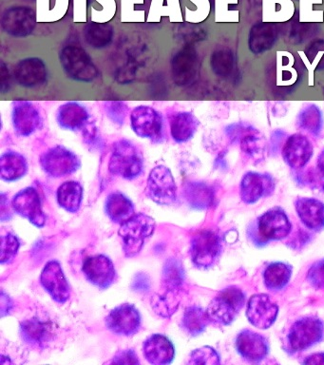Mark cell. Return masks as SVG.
<instances>
[{"label":"cell","mask_w":324,"mask_h":365,"mask_svg":"<svg viewBox=\"0 0 324 365\" xmlns=\"http://www.w3.org/2000/svg\"><path fill=\"white\" fill-rule=\"evenodd\" d=\"M36 24V11L27 6H14L6 9L2 14V30L16 38L30 36L35 30Z\"/></svg>","instance_id":"30bf717a"},{"label":"cell","mask_w":324,"mask_h":365,"mask_svg":"<svg viewBox=\"0 0 324 365\" xmlns=\"http://www.w3.org/2000/svg\"><path fill=\"white\" fill-rule=\"evenodd\" d=\"M307 57L310 59V62L314 63L317 61V66L324 65V41L315 42L312 47L307 51Z\"/></svg>","instance_id":"7dc6e473"},{"label":"cell","mask_w":324,"mask_h":365,"mask_svg":"<svg viewBox=\"0 0 324 365\" xmlns=\"http://www.w3.org/2000/svg\"><path fill=\"white\" fill-rule=\"evenodd\" d=\"M275 190V181L270 174L249 171L244 174L240 184V195L246 204L257 202L269 196Z\"/></svg>","instance_id":"5bb4252c"},{"label":"cell","mask_w":324,"mask_h":365,"mask_svg":"<svg viewBox=\"0 0 324 365\" xmlns=\"http://www.w3.org/2000/svg\"><path fill=\"white\" fill-rule=\"evenodd\" d=\"M244 302L246 297L240 288L227 287L210 302L207 310V315L210 321L216 324H230L244 307Z\"/></svg>","instance_id":"277c9868"},{"label":"cell","mask_w":324,"mask_h":365,"mask_svg":"<svg viewBox=\"0 0 324 365\" xmlns=\"http://www.w3.org/2000/svg\"><path fill=\"white\" fill-rule=\"evenodd\" d=\"M133 288L138 291L149 289V281H147V277L144 275L136 277V281L133 282Z\"/></svg>","instance_id":"db71d44e"},{"label":"cell","mask_w":324,"mask_h":365,"mask_svg":"<svg viewBox=\"0 0 324 365\" xmlns=\"http://www.w3.org/2000/svg\"><path fill=\"white\" fill-rule=\"evenodd\" d=\"M284 162L294 170L305 167L313 156V145L308 137L294 133L287 137L283 150Z\"/></svg>","instance_id":"e0dca14e"},{"label":"cell","mask_w":324,"mask_h":365,"mask_svg":"<svg viewBox=\"0 0 324 365\" xmlns=\"http://www.w3.org/2000/svg\"><path fill=\"white\" fill-rule=\"evenodd\" d=\"M286 136V133L281 128H277V130L273 131L271 137H270V150L277 151Z\"/></svg>","instance_id":"f907efd6"},{"label":"cell","mask_w":324,"mask_h":365,"mask_svg":"<svg viewBox=\"0 0 324 365\" xmlns=\"http://www.w3.org/2000/svg\"><path fill=\"white\" fill-rule=\"evenodd\" d=\"M278 314V304L266 294L253 295L247 302V319L253 327L260 329H267L272 327Z\"/></svg>","instance_id":"7c38bea8"},{"label":"cell","mask_w":324,"mask_h":365,"mask_svg":"<svg viewBox=\"0 0 324 365\" xmlns=\"http://www.w3.org/2000/svg\"><path fill=\"white\" fill-rule=\"evenodd\" d=\"M210 66L216 76L227 78L234 73L236 61L234 53L229 48H218L210 57Z\"/></svg>","instance_id":"d590c367"},{"label":"cell","mask_w":324,"mask_h":365,"mask_svg":"<svg viewBox=\"0 0 324 365\" xmlns=\"http://www.w3.org/2000/svg\"><path fill=\"white\" fill-rule=\"evenodd\" d=\"M113 364H139L138 356L132 350L119 351L113 358Z\"/></svg>","instance_id":"c3c4849f"},{"label":"cell","mask_w":324,"mask_h":365,"mask_svg":"<svg viewBox=\"0 0 324 365\" xmlns=\"http://www.w3.org/2000/svg\"><path fill=\"white\" fill-rule=\"evenodd\" d=\"M146 194L156 204L169 205L177 199V185L172 171L164 165H157L147 178Z\"/></svg>","instance_id":"ba28073f"},{"label":"cell","mask_w":324,"mask_h":365,"mask_svg":"<svg viewBox=\"0 0 324 365\" xmlns=\"http://www.w3.org/2000/svg\"><path fill=\"white\" fill-rule=\"evenodd\" d=\"M324 117L320 108L315 104L304 106L297 116V127L318 137L323 130Z\"/></svg>","instance_id":"1f68e13d"},{"label":"cell","mask_w":324,"mask_h":365,"mask_svg":"<svg viewBox=\"0 0 324 365\" xmlns=\"http://www.w3.org/2000/svg\"><path fill=\"white\" fill-rule=\"evenodd\" d=\"M199 56L190 45L184 46L173 56L172 61V77L181 87L192 84L199 73Z\"/></svg>","instance_id":"8fae6325"},{"label":"cell","mask_w":324,"mask_h":365,"mask_svg":"<svg viewBox=\"0 0 324 365\" xmlns=\"http://www.w3.org/2000/svg\"><path fill=\"white\" fill-rule=\"evenodd\" d=\"M296 210L303 224L313 231L324 230V204L320 200L300 197L295 202Z\"/></svg>","instance_id":"603a6c76"},{"label":"cell","mask_w":324,"mask_h":365,"mask_svg":"<svg viewBox=\"0 0 324 365\" xmlns=\"http://www.w3.org/2000/svg\"><path fill=\"white\" fill-rule=\"evenodd\" d=\"M15 77L21 87L36 88L44 85L48 78L46 65L38 57L21 60L16 66Z\"/></svg>","instance_id":"44dd1931"},{"label":"cell","mask_w":324,"mask_h":365,"mask_svg":"<svg viewBox=\"0 0 324 365\" xmlns=\"http://www.w3.org/2000/svg\"><path fill=\"white\" fill-rule=\"evenodd\" d=\"M59 59L65 73L70 79L79 82H93L99 71L87 51L78 46L70 45L62 48Z\"/></svg>","instance_id":"3957f363"},{"label":"cell","mask_w":324,"mask_h":365,"mask_svg":"<svg viewBox=\"0 0 324 365\" xmlns=\"http://www.w3.org/2000/svg\"><path fill=\"white\" fill-rule=\"evenodd\" d=\"M155 230V220L143 213L136 214L122 224L119 236L123 241L125 255L129 258L137 255Z\"/></svg>","instance_id":"7a4b0ae2"},{"label":"cell","mask_w":324,"mask_h":365,"mask_svg":"<svg viewBox=\"0 0 324 365\" xmlns=\"http://www.w3.org/2000/svg\"><path fill=\"white\" fill-rule=\"evenodd\" d=\"M0 76H1V91L4 93H8L12 86V80H11L9 68L4 61H1L0 65Z\"/></svg>","instance_id":"681fc988"},{"label":"cell","mask_w":324,"mask_h":365,"mask_svg":"<svg viewBox=\"0 0 324 365\" xmlns=\"http://www.w3.org/2000/svg\"><path fill=\"white\" fill-rule=\"evenodd\" d=\"M324 324L317 317L298 319L289 331L288 344L294 352L304 351L323 341Z\"/></svg>","instance_id":"52a82bcc"},{"label":"cell","mask_w":324,"mask_h":365,"mask_svg":"<svg viewBox=\"0 0 324 365\" xmlns=\"http://www.w3.org/2000/svg\"><path fill=\"white\" fill-rule=\"evenodd\" d=\"M308 281L317 289H324V259L315 262L308 271Z\"/></svg>","instance_id":"bcb514c9"},{"label":"cell","mask_w":324,"mask_h":365,"mask_svg":"<svg viewBox=\"0 0 324 365\" xmlns=\"http://www.w3.org/2000/svg\"><path fill=\"white\" fill-rule=\"evenodd\" d=\"M83 272L88 281L102 289H106L113 284L116 274L113 262L104 255L88 258L84 262Z\"/></svg>","instance_id":"ffe728a7"},{"label":"cell","mask_w":324,"mask_h":365,"mask_svg":"<svg viewBox=\"0 0 324 365\" xmlns=\"http://www.w3.org/2000/svg\"><path fill=\"white\" fill-rule=\"evenodd\" d=\"M21 335L26 344L35 347H44L52 339V327L39 319H30L21 324Z\"/></svg>","instance_id":"83f0119b"},{"label":"cell","mask_w":324,"mask_h":365,"mask_svg":"<svg viewBox=\"0 0 324 365\" xmlns=\"http://www.w3.org/2000/svg\"><path fill=\"white\" fill-rule=\"evenodd\" d=\"M291 222L280 207L266 211L258 220V233L264 241H280L288 236Z\"/></svg>","instance_id":"9a60e30c"},{"label":"cell","mask_w":324,"mask_h":365,"mask_svg":"<svg viewBox=\"0 0 324 365\" xmlns=\"http://www.w3.org/2000/svg\"><path fill=\"white\" fill-rule=\"evenodd\" d=\"M145 358L152 364H170L174 359V347L169 339L163 335L155 334L144 342Z\"/></svg>","instance_id":"d4e9b609"},{"label":"cell","mask_w":324,"mask_h":365,"mask_svg":"<svg viewBox=\"0 0 324 365\" xmlns=\"http://www.w3.org/2000/svg\"><path fill=\"white\" fill-rule=\"evenodd\" d=\"M280 26L275 23H258L249 33V45L253 53L260 54L270 50L277 42Z\"/></svg>","instance_id":"cb8c5ba5"},{"label":"cell","mask_w":324,"mask_h":365,"mask_svg":"<svg viewBox=\"0 0 324 365\" xmlns=\"http://www.w3.org/2000/svg\"><path fill=\"white\" fill-rule=\"evenodd\" d=\"M301 184L308 185L312 188H317L321 191L324 190V175L318 170V168H310L304 171L300 175Z\"/></svg>","instance_id":"f6af8a7d"},{"label":"cell","mask_w":324,"mask_h":365,"mask_svg":"<svg viewBox=\"0 0 324 365\" xmlns=\"http://www.w3.org/2000/svg\"><path fill=\"white\" fill-rule=\"evenodd\" d=\"M130 127L141 138L161 142L164 138V119L162 114L150 106H139L130 113Z\"/></svg>","instance_id":"8992f818"},{"label":"cell","mask_w":324,"mask_h":365,"mask_svg":"<svg viewBox=\"0 0 324 365\" xmlns=\"http://www.w3.org/2000/svg\"><path fill=\"white\" fill-rule=\"evenodd\" d=\"M25 1H35V0H25Z\"/></svg>","instance_id":"680465c9"},{"label":"cell","mask_w":324,"mask_h":365,"mask_svg":"<svg viewBox=\"0 0 324 365\" xmlns=\"http://www.w3.org/2000/svg\"><path fill=\"white\" fill-rule=\"evenodd\" d=\"M184 196L192 207L204 210L214 201V191L204 182H189L184 185Z\"/></svg>","instance_id":"f546056e"},{"label":"cell","mask_w":324,"mask_h":365,"mask_svg":"<svg viewBox=\"0 0 324 365\" xmlns=\"http://www.w3.org/2000/svg\"><path fill=\"white\" fill-rule=\"evenodd\" d=\"M39 163L44 173L53 178L72 175L81 167L78 156L59 145L42 154Z\"/></svg>","instance_id":"5b68a950"},{"label":"cell","mask_w":324,"mask_h":365,"mask_svg":"<svg viewBox=\"0 0 324 365\" xmlns=\"http://www.w3.org/2000/svg\"><path fill=\"white\" fill-rule=\"evenodd\" d=\"M238 353L249 361H263L269 352L267 339L261 334L251 330H244L236 339Z\"/></svg>","instance_id":"7402d4cb"},{"label":"cell","mask_w":324,"mask_h":365,"mask_svg":"<svg viewBox=\"0 0 324 365\" xmlns=\"http://www.w3.org/2000/svg\"><path fill=\"white\" fill-rule=\"evenodd\" d=\"M303 364L324 365V353L313 354V355L307 356Z\"/></svg>","instance_id":"11a10c76"},{"label":"cell","mask_w":324,"mask_h":365,"mask_svg":"<svg viewBox=\"0 0 324 365\" xmlns=\"http://www.w3.org/2000/svg\"><path fill=\"white\" fill-rule=\"evenodd\" d=\"M200 122L189 111H179L169 117L170 135L176 143L189 142L197 133Z\"/></svg>","instance_id":"4316f807"},{"label":"cell","mask_w":324,"mask_h":365,"mask_svg":"<svg viewBox=\"0 0 324 365\" xmlns=\"http://www.w3.org/2000/svg\"><path fill=\"white\" fill-rule=\"evenodd\" d=\"M292 267L283 262H274L264 270L263 281L271 291H280L286 287L292 276Z\"/></svg>","instance_id":"e575fe53"},{"label":"cell","mask_w":324,"mask_h":365,"mask_svg":"<svg viewBox=\"0 0 324 365\" xmlns=\"http://www.w3.org/2000/svg\"><path fill=\"white\" fill-rule=\"evenodd\" d=\"M106 212L113 222L124 224L135 216V207L127 197L120 192H115L107 198Z\"/></svg>","instance_id":"4dcf8cb0"},{"label":"cell","mask_w":324,"mask_h":365,"mask_svg":"<svg viewBox=\"0 0 324 365\" xmlns=\"http://www.w3.org/2000/svg\"><path fill=\"white\" fill-rule=\"evenodd\" d=\"M28 163L21 153L8 150L0 158V175L5 182H15L26 175Z\"/></svg>","instance_id":"f1b7e54d"},{"label":"cell","mask_w":324,"mask_h":365,"mask_svg":"<svg viewBox=\"0 0 324 365\" xmlns=\"http://www.w3.org/2000/svg\"><path fill=\"white\" fill-rule=\"evenodd\" d=\"M209 322L207 311L201 307H192L187 308L184 314L183 327L190 336H198L204 332Z\"/></svg>","instance_id":"74e56055"},{"label":"cell","mask_w":324,"mask_h":365,"mask_svg":"<svg viewBox=\"0 0 324 365\" xmlns=\"http://www.w3.org/2000/svg\"><path fill=\"white\" fill-rule=\"evenodd\" d=\"M141 317L132 304H122L115 308L106 319L107 327L122 336H132L140 328Z\"/></svg>","instance_id":"ac0fdd59"},{"label":"cell","mask_w":324,"mask_h":365,"mask_svg":"<svg viewBox=\"0 0 324 365\" xmlns=\"http://www.w3.org/2000/svg\"><path fill=\"white\" fill-rule=\"evenodd\" d=\"M178 291L164 288L163 293L156 294L153 296L152 307L155 313L164 318H169L172 314H174L178 309L179 302H180Z\"/></svg>","instance_id":"8d00e7d4"},{"label":"cell","mask_w":324,"mask_h":365,"mask_svg":"<svg viewBox=\"0 0 324 365\" xmlns=\"http://www.w3.org/2000/svg\"><path fill=\"white\" fill-rule=\"evenodd\" d=\"M82 198H83V187L78 182H65L58 187V204L69 212L75 213L79 210Z\"/></svg>","instance_id":"d6a6232c"},{"label":"cell","mask_w":324,"mask_h":365,"mask_svg":"<svg viewBox=\"0 0 324 365\" xmlns=\"http://www.w3.org/2000/svg\"><path fill=\"white\" fill-rule=\"evenodd\" d=\"M224 133L232 143H240L241 140L249 134L258 133L257 128L244 122L233 123L224 128Z\"/></svg>","instance_id":"ee69618b"},{"label":"cell","mask_w":324,"mask_h":365,"mask_svg":"<svg viewBox=\"0 0 324 365\" xmlns=\"http://www.w3.org/2000/svg\"><path fill=\"white\" fill-rule=\"evenodd\" d=\"M11 307L10 299L8 296H5L4 291H2L1 295V315L5 316V314L9 313Z\"/></svg>","instance_id":"9f6ffc18"},{"label":"cell","mask_w":324,"mask_h":365,"mask_svg":"<svg viewBox=\"0 0 324 365\" xmlns=\"http://www.w3.org/2000/svg\"><path fill=\"white\" fill-rule=\"evenodd\" d=\"M189 364H220L218 353L213 348L204 346L190 354Z\"/></svg>","instance_id":"b9f144b4"},{"label":"cell","mask_w":324,"mask_h":365,"mask_svg":"<svg viewBox=\"0 0 324 365\" xmlns=\"http://www.w3.org/2000/svg\"><path fill=\"white\" fill-rule=\"evenodd\" d=\"M184 271L183 264L176 259H170L164 264L163 270V285L167 289L179 290L183 284Z\"/></svg>","instance_id":"f35d334b"},{"label":"cell","mask_w":324,"mask_h":365,"mask_svg":"<svg viewBox=\"0 0 324 365\" xmlns=\"http://www.w3.org/2000/svg\"><path fill=\"white\" fill-rule=\"evenodd\" d=\"M317 168L324 175V148L318 157Z\"/></svg>","instance_id":"6f0895ef"},{"label":"cell","mask_w":324,"mask_h":365,"mask_svg":"<svg viewBox=\"0 0 324 365\" xmlns=\"http://www.w3.org/2000/svg\"><path fill=\"white\" fill-rule=\"evenodd\" d=\"M89 117L87 108L80 103L68 102L58 108L56 122L65 130L76 131L86 127Z\"/></svg>","instance_id":"484cf974"},{"label":"cell","mask_w":324,"mask_h":365,"mask_svg":"<svg viewBox=\"0 0 324 365\" xmlns=\"http://www.w3.org/2000/svg\"><path fill=\"white\" fill-rule=\"evenodd\" d=\"M98 130V128L93 125H90L89 127L86 128L83 136L88 145H96V142H100V136H99Z\"/></svg>","instance_id":"816d5d0a"},{"label":"cell","mask_w":324,"mask_h":365,"mask_svg":"<svg viewBox=\"0 0 324 365\" xmlns=\"http://www.w3.org/2000/svg\"><path fill=\"white\" fill-rule=\"evenodd\" d=\"M221 239L211 230H203L192 239L190 255L199 267H209L215 264L221 252Z\"/></svg>","instance_id":"9c48e42d"},{"label":"cell","mask_w":324,"mask_h":365,"mask_svg":"<svg viewBox=\"0 0 324 365\" xmlns=\"http://www.w3.org/2000/svg\"><path fill=\"white\" fill-rule=\"evenodd\" d=\"M241 150L254 161H261L266 153V141L260 131L249 134L240 141Z\"/></svg>","instance_id":"ab89813d"},{"label":"cell","mask_w":324,"mask_h":365,"mask_svg":"<svg viewBox=\"0 0 324 365\" xmlns=\"http://www.w3.org/2000/svg\"><path fill=\"white\" fill-rule=\"evenodd\" d=\"M143 157L139 148L129 140H119L113 144L109 163L110 173L122 178H137L143 171Z\"/></svg>","instance_id":"6da1fadb"},{"label":"cell","mask_w":324,"mask_h":365,"mask_svg":"<svg viewBox=\"0 0 324 365\" xmlns=\"http://www.w3.org/2000/svg\"><path fill=\"white\" fill-rule=\"evenodd\" d=\"M41 281L47 292L56 302L64 304L70 296L69 282L65 277L61 265L52 261L45 265L42 271Z\"/></svg>","instance_id":"d6986e66"},{"label":"cell","mask_w":324,"mask_h":365,"mask_svg":"<svg viewBox=\"0 0 324 365\" xmlns=\"http://www.w3.org/2000/svg\"><path fill=\"white\" fill-rule=\"evenodd\" d=\"M21 247L19 239L14 234L8 233L1 237V255L0 262L2 264H9L16 258Z\"/></svg>","instance_id":"60d3db41"},{"label":"cell","mask_w":324,"mask_h":365,"mask_svg":"<svg viewBox=\"0 0 324 365\" xmlns=\"http://www.w3.org/2000/svg\"><path fill=\"white\" fill-rule=\"evenodd\" d=\"M12 217V212H11L9 207V201L5 196L4 193L1 194V221H7Z\"/></svg>","instance_id":"f5cc1de1"},{"label":"cell","mask_w":324,"mask_h":365,"mask_svg":"<svg viewBox=\"0 0 324 365\" xmlns=\"http://www.w3.org/2000/svg\"><path fill=\"white\" fill-rule=\"evenodd\" d=\"M127 110V105L123 101H108L105 103V111L108 118L113 123V124L122 125L126 119Z\"/></svg>","instance_id":"7bdbcfd3"},{"label":"cell","mask_w":324,"mask_h":365,"mask_svg":"<svg viewBox=\"0 0 324 365\" xmlns=\"http://www.w3.org/2000/svg\"><path fill=\"white\" fill-rule=\"evenodd\" d=\"M85 40L90 47L103 48L112 43L115 30L108 23H89L84 28Z\"/></svg>","instance_id":"836d02e7"},{"label":"cell","mask_w":324,"mask_h":365,"mask_svg":"<svg viewBox=\"0 0 324 365\" xmlns=\"http://www.w3.org/2000/svg\"><path fill=\"white\" fill-rule=\"evenodd\" d=\"M14 210L19 215L29 220L36 227H42L46 222V216L41 208L38 190L26 187L19 191L12 202Z\"/></svg>","instance_id":"2e32d148"},{"label":"cell","mask_w":324,"mask_h":365,"mask_svg":"<svg viewBox=\"0 0 324 365\" xmlns=\"http://www.w3.org/2000/svg\"><path fill=\"white\" fill-rule=\"evenodd\" d=\"M12 124L19 137H29L41 128V115L32 102L18 100L13 102Z\"/></svg>","instance_id":"4fadbf2b"}]
</instances>
